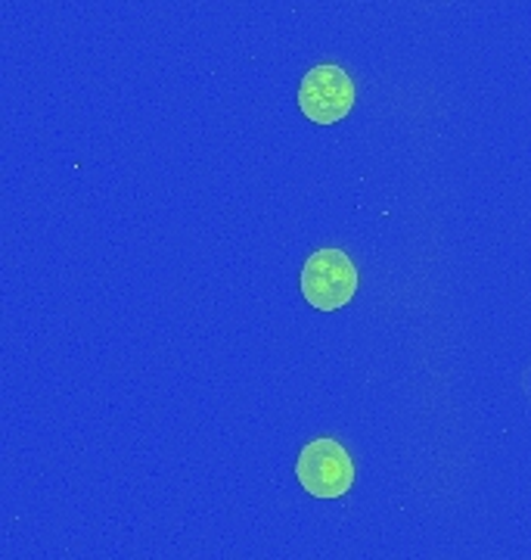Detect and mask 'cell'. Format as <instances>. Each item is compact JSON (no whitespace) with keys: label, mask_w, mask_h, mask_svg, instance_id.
Instances as JSON below:
<instances>
[{"label":"cell","mask_w":531,"mask_h":560,"mask_svg":"<svg viewBox=\"0 0 531 560\" xmlns=\"http://www.w3.org/2000/svg\"><path fill=\"white\" fill-rule=\"evenodd\" d=\"M302 296L317 312L345 308L357 296V268L342 249H317L302 268Z\"/></svg>","instance_id":"cell-1"},{"label":"cell","mask_w":531,"mask_h":560,"mask_svg":"<svg viewBox=\"0 0 531 560\" xmlns=\"http://www.w3.org/2000/svg\"><path fill=\"white\" fill-rule=\"evenodd\" d=\"M357 91H354L352 75L335 66V62H320L308 69V75L298 84V109L315 121V125H335L352 113Z\"/></svg>","instance_id":"cell-2"},{"label":"cell","mask_w":531,"mask_h":560,"mask_svg":"<svg viewBox=\"0 0 531 560\" xmlns=\"http://www.w3.org/2000/svg\"><path fill=\"white\" fill-rule=\"evenodd\" d=\"M295 477L315 499H342L352 489L354 464L335 440H315L302 448Z\"/></svg>","instance_id":"cell-3"}]
</instances>
